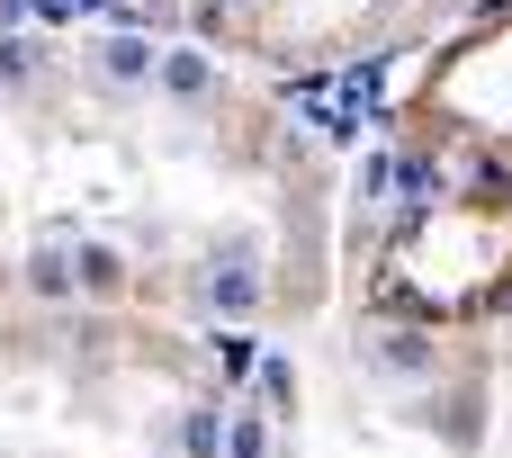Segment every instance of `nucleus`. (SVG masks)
<instances>
[{
  "label": "nucleus",
  "mask_w": 512,
  "mask_h": 458,
  "mask_svg": "<svg viewBox=\"0 0 512 458\" xmlns=\"http://www.w3.org/2000/svg\"><path fill=\"white\" fill-rule=\"evenodd\" d=\"M270 351L126 306H9L0 458H261Z\"/></svg>",
  "instance_id": "2"
},
{
  "label": "nucleus",
  "mask_w": 512,
  "mask_h": 458,
  "mask_svg": "<svg viewBox=\"0 0 512 458\" xmlns=\"http://www.w3.org/2000/svg\"><path fill=\"white\" fill-rule=\"evenodd\" d=\"M396 144H414V153H512V9L432 45L405 72Z\"/></svg>",
  "instance_id": "4"
},
{
  "label": "nucleus",
  "mask_w": 512,
  "mask_h": 458,
  "mask_svg": "<svg viewBox=\"0 0 512 458\" xmlns=\"http://www.w3.org/2000/svg\"><path fill=\"white\" fill-rule=\"evenodd\" d=\"M512 0H144L153 27H180L270 81H342L369 63H423L432 45L504 18Z\"/></svg>",
  "instance_id": "3"
},
{
  "label": "nucleus",
  "mask_w": 512,
  "mask_h": 458,
  "mask_svg": "<svg viewBox=\"0 0 512 458\" xmlns=\"http://www.w3.org/2000/svg\"><path fill=\"white\" fill-rule=\"evenodd\" d=\"M351 198L297 99L180 27L0 18V315L126 306L288 342L342 306Z\"/></svg>",
  "instance_id": "1"
}]
</instances>
